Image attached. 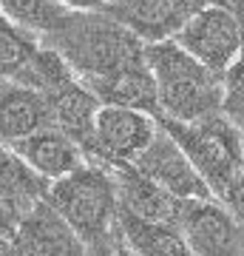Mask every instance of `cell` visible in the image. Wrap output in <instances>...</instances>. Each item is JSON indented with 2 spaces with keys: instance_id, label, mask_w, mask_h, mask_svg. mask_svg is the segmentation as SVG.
I'll use <instances>...</instances> for the list:
<instances>
[{
  "instance_id": "cell-1",
  "label": "cell",
  "mask_w": 244,
  "mask_h": 256,
  "mask_svg": "<svg viewBox=\"0 0 244 256\" xmlns=\"http://www.w3.org/2000/svg\"><path fill=\"white\" fill-rule=\"evenodd\" d=\"M57 48L102 106H131L159 117L148 43L108 12H74L57 34L43 40Z\"/></svg>"
},
{
  "instance_id": "cell-2",
  "label": "cell",
  "mask_w": 244,
  "mask_h": 256,
  "mask_svg": "<svg viewBox=\"0 0 244 256\" xmlns=\"http://www.w3.org/2000/svg\"><path fill=\"white\" fill-rule=\"evenodd\" d=\"M45 200L85 242L91 256H117L125 239L119 228L117 180L108 165L85 160L77 171L51 182Z\"/></svg>"
},
{
  "instance_id": "cell-3",
  "label": "cell",
  "mask_w": 244,
  "mask_h": 256,
  "mask_svg": "<svg viewBox=\"0 0 244 256\" xmlns=\"http://www.w3.org/2000/svg\"><path fill=\"white\" fill-rule=\"evenodd\" d=\"M148 63L159 97V120L196 122L222 114L225 77L188 54L176 40L151 43Z\"/></svg>"
},
{
  "instance_id": "cell-4",
  "label": "cell",
  "mask_w": 244,
  "mask_h": 256,
  "mask_svg": "<svg viewBox=\"0 0 244 256\" xmlns=\"http://www.w3.org/2000/svg\"><path fill=\"white\" fill-rule=\"evenodd\" d=\"M179 148L190 156L196 171L205 176L216 200L233 185V180L244 171V131L233 126L225 114L179 122V120H159Z\"/></svg>"
},
{
  "instance_id": "cell-5",
  "label": "cell",
  "mask_w": 244,
  "mask_h": 256,
  "mask_svg": "<svg viewBox=\"0 0 244 256\" xmlns=\"http://www.w3.org/2000/svg\"><path fill=\"white\" fill-rule=\"evenodd\" d=\"M159 117L131 106H102L94 122L88 160L100 165H131L151 148L159 134Z\"/></svg>"
},
{
  "instance_id": "cell-6",
  "label": "cell",
  "mask_w": 244,
  "mask_h": 256,
  "mask_svg": "<svg viewBox=\"0 0 244 256\" xmlns=\"http://www.w3.org/2000/svg\"><path fill=\"white\" fill-rule=\"evenodd\" d=\"M176 43L222 77L242 60L239 20H236L230 3H225V0H213L210 6H205L176 34Z\"/></svg>"
},
{
  "instance_id": "cell-7",
  "label": "cell",
  "mask_w": 244,
  "mask_h": 256,
  "mask_svg": "<svg viewBox=\"0 0 244 256\" xmlns=\"http://www.w3.org/2000/svg\"><path fill=\"white\" fill-rule=\"evenodd\" d=\"M210 3L213 0H108L105 12L151 46L176 40L182 28Z\"/></svg>"
},
{
  "instance_id": "cell-8",
  "label": "cell",
  "mask_w": 244,
  "mask_h": 256,
  "mask_svg": "<svg viewBox=\"0 0 244 256\" xmlns=\"http://www.w3.org/2000/svg\"><path fill=\"white\" fill-rule=\"evenodd\" d=\"M179 228L196 256H242L244 225L219 200L182 202Z\"/></svg>"
},
{
  "instance_id": "cell-9",
  "label": "cell",
  "mask_w": 244,
  "mask_h": 256,
  "mask_svg": "<svg viewBox=\"0 0 244 256\" xmlns=\"http://www.w3.org/2000/svg\"><path fill=\"white\" fill-rule=\"evenodd\" d=\"M162 126V122H159ZM136 168L145 171L154 182H159L165 191L176 196L182 202H190V200H216L210 185L205 182V176L196 171V165L190 162V156L179 148V142L159 128L156 140L151 142V148L145 151L139 160H136Z\"/></svg>"
},
{
  "instance_id": "cell-10",
  "label": "cell",
  "mask_w": 244,
  "mask_h": 256,
  "mask_svg": "<svg viewBox=\"0 0 244 256\" xmlns=\"http://www.w3.org/2000/svg\"><path fill=\"white\" fill-rule=\"evenodd\" d=\"M43 97L48 100V108H51V122L57 128H63L82 148V154L88 160L94 122H97V114L102 108V100L74 74V68H68L48 92H43Z\"/></svg>"
},
{
  "instance_id": "cell-11",
  "label": "cell",
  "mask_w": 244,
  "mask_h": 256,
  "mask_svg": "<svg viewBox=\"0 0 244 256\" xmlns=\"http://www.w3.org/2000/svg\"><path fill=\"white\" fill-rule=\"evenodd\" d=\"M11 242L23 256H91L74 228L51 208V202H37L17 222Z\"/></svg>"
},
{
  "instance_id": "cell-12",
  "label": "cell",
  "mask_w": 244,
  "mask_h": 256,
  "mask_svg": "<svg viewBox=\"0 0 244 256\" xmlns=\"http://www.w3.org/2000/svg\"><path fill=\"white\" fill-rule=\"evenodd\" d=\"M114 180L119 191V210L131 214L142 222H173L179 225L182 200L171 196L159 182L139 171L134 162L131 165H114Z\"/></svg>"
},
{
  "instance_id": "cell-13",
  "label": "cell",
  "mask_w": 244,
  "mask_h": 256,
  "mask_svg": "<svg viewBox=\"0 0 244 256\" xmlns=\"http://www.w3.org/2000/svg\"><path fill=\"white\" fill-rule=\"evenodd\" d=\"M11 148H14L43 180H48V182L63 180V176H68L71 171H77V168L85 162L82 148L65 134L63 128H57V126L40 128L34 134L17 140Z\"/></svg>"
},
{
  "instance_id": "cell-14",
  "label": "cell",
  "mask_w": 244,
  "mask_h": 256,
  "mask_svg": "<svg viewBox=\"0 0 244 256\" xmlns=\"http://www.w3.org/2000/svg\"><path fill=\"white\" fill-rule=\"evenodd\" d=\"M51 122L48 100L37 88L23 82L0 80V142L14 146L17 140L34 134Z\"/></svg>"
},
{
  "instance_id": "cell-15",
  "label": "cell",
  "mask_w": 244,
  "mask_h": 256,
  "mask_svg": "<svg viewBox=\"0 0 244 256\" xmlns=\"http://www.w3.org/2000/svg\"><path fill=\"white\" fill-rule=\"evenodd\" d=\"M48 180L37 174L11 146L0 142V202L17 216V222L26 210L48 196Z\"/></svg>"
},
{
  "instance_id": "cell-16",
  "label": "cell",
  "mask_w": 244,
  "mask_h": 256,
  "mask_svg": "<svg viewBox=\"0 0 244 256\" xmlns=\"http://www.w3.org/2000/svg\"><path fill=\"white\" fill-rule=\"evenodd\" d=\"M119 228L125 245L136 256H196L182 228L173 222H142L119 210Z\"/></svg>"
},
{
  "instance_id": "cell-17",
  "label": "cell",
  "mask_w": 244,
  "mask_h": 256,
  "mask_svg": "<svg viewBox=\"0 0 244 256\" xmlns=\"http://www.w3.org/2000/svg\"><path fill=\"white\" fill-rule=\"evenodd\" d=\"M0 12L14 26L26 28L28 34L40 37V40L57 34L74 14L60 0H0Z\"/></svg>"
},
{
  "instance_id": "cell-18",
  "label": "cell",
  "mask_w": 244,
  "mask_h": 256,
  "mask_svg": "<svg viewBox=\"0 0 244 256\" xmlns=\"http://www.w3.org/2000/svg\"><path fill=\"white\" fill-rule=\"evenodd\" d=\"M222 114L233 126L244 131V60L225 74V100H222Z\"/></svg>"
},
{
  "instance_id": "cell-19",
  "label": "cell",
  "mask_w": 244,
  "mask_h": 256,
  "mask_svg": "<svg viewBox=\"0 0 244 256\" xmlns=\"http://www.w3.org/2000/svg\"><path fill=\"white\" fill-rule=\"evenodd\" d=\"M219 202H222V205L233 214L236 220L244 225V171L233 180V185L222 194V200H219Z\"/></svg>"
},
{
  "instance_id": "cell-20",
  "label": "cell",
  "mask_w": 244,
  "mask_h": 256,
  "mask_svg": "<svg viewBox=\"0 0 244 256\" xmlns=\"http://www.w3.org/2000/svg\"><path fill=\"white\" fill-rule=\"evenodd\" d=\"M14 230H17V216H14L3 202H0V236L11 239V236H14Z\"/></svg>"
},
{
  "instance_id": "cell-21",
  "label": "cell",
  "mask_w": 244,
  "mask_h": 256,
  "mask_svg": "<svg viewBox=\"0 0 244 256\" xmlns=\"http://www.w3.org/2000/svg\"><path fill=\"white\" fill-rule=\"evenodd\" d=\"M60 3L71 12H102L108 0H60Z\"/></svg>"
},
{
  "instance_id": "cell-22",
  "label": "cell",
  "mask_w": 244,
  "mask_h": 256,
  "mask_svg": "<svg viewBox=\"0 0 244 256\" xmlns=\"http://www.w3.org/2000/svg\"><path fill=\"white\" fill-rule=\"evenodd\" d=\"M236 20H239V32H242V60H244V0H233L230 3Z\"/></svg>"
},
{
  "instance_id": "cell-23",
  "label": "cell",
  "mask_w": 244,
  "mask_h": 256,
  "mask_svg": "<svg viewBox=\"0 0 244 256\" xmlns=\"http://www.w3.org/2000/svg\"><path fill=\"white\" fill-rule=\"evenodd\" d=\"M0 256H23V254H20L17 245L9 239V242H3V245H0Z\"/></svg>"
},
{
  "instance_id": "cell-24",
  "label": "cell",
  "mask_w": 244,
  "mask_h": 256,
  "mask_svg": "<svg viewBox=\"0 0 244 256\" xmlns=\"http://www.w3.org/2000/svg\"><path fill=\"white\" fill-rule=\"evenodd\" d=\"M117 256H136L134 250H131V248L125 245V242H122V245H119V250H117Z\"/></svg>"
},
{
  "instance_id": "cell-25",
  "label": "cell",
  "mask_w": 244,
  "mask_h": 256,
  "mask_svg": "<svg viewBox=\"0 0 244 256\" xmlns=\"http://www.w3.org/2000/svg\"><path fill=\"white\" fill-rule=\"evenodd\" d=\"M3 242H9V239H6V236H0V245H3Z\"/></svg>"
},
{
  "instance_id": "cell-26",
  "label": "cell",
  "mask_w": 244,
  "mask_h": 256,
  "mask_svg": "<svg viewBox=\"0 0 244 256\" xmlns=\"http://www.w3.org/2000/svg\"><path fill=\"white\" fill-rule=\"evenodd\" d=\"M225 3H233V0H225Z\"/></svg>"
},
{
  "instance_id": "cell-27",
  "label": "cell",
  "mask_w": 244,
  "mask_h": 256,
  "mask_svg": "<svg viewBox=\"0 0 244 256\" xmlns=\"http://www.w3.org/2000/svg\"><path fill=\"white\" fill-rule=\"evenodd\" d=\"M242 256H244V248H242Z\"/></svg>"
}]
</instances>
